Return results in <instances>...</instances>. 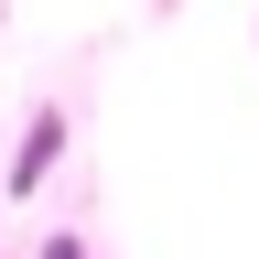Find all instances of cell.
<instances>
[{"mask_svg": "<svg viewBox=\"0 0 259 259\" xmlns=\"http://www.w3.org/2000/svg\"><path fill=\"white\" fill-rule=\"evenodd\" d=\"M54 141H65V119H32V141H22V194L44 184V162H54Z\"/></svg>", "mask_w": 259, "mask_h": 259, "instance_id": "obj_1", "label": "cell"}, {"mask_svg": "<svg viewBox=\"0 0 259 259\" xmlns=\"http://www.w3.org/2000/svg\"><path fill=\"white\" fill-rule=\"evenodd\" d=\"M44 259H87V248H76V238H54V248H44Z\"/></svg>", "mask_w": 259, "mask_h": 259, "instance_id": "obj_2", "label": "cell"}]
</instances>
